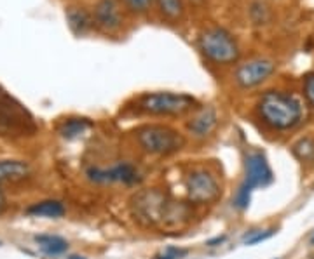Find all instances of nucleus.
I'll use <instances>...</instances> for the list:
<instances>
[{"instance_id": "obj_1", "label": "nucleus", "mask_w": 314, "mask_h": 259, "mask_svg": "<svg viewBox=\"0 0 314 259\" xmlns=\"http://www.w3.org/2000/svg\"><path fill=\"white\" fill-rule=\"evenodd\" d=\"M257 110L264 124L276 131H288L302 119V106L298 100L281 91H267L260 98Z\"/></svg>"}, {"instance_id": "obj_2", "label": "nucleus", "mask_w": 314, "mask_h": 259, "mask_svg": "<svg viewBox=\"0 0 314 259\" xmlns=\"http://www.w3.org/2000/svg\"><path fill=\"white\" fill-rule=\"evenodd\" d=\"M136 139L147 153L157 157L176 153L185 144L183 136L168 125H143L136 132Z\"/></svg>"}, {"instance_id": "obj_3", "label": "nucleus", "mask_w": 314, "mask_h": 259, "mask_svg": "<svg viewBox=\"0 0 314 259\" xmlns=\"http://www.w3.org/2000/svg\"><path fill=\"white\" fill-rule=\"evenodd\" d=\"M199 47L208 59L217 64H229L239 58L236 40L224 28H210L203 32L199 37Z\"/></svg>"}, {"instance_id": "obj_4", "label": "nucleus", "mask_w": 314, "mask_h": 259, "mask_svg": "<svg viewBox=\"0 0 314 259\" xmlns=\"http://www.w3.org/2000/svg\"><path fill=\"white\" fill-rule=\"evenodd\" d=\"M138 106L150 115H181L198 106L196 98L178 93H152L140 98Z\"/></svg>"}, {"instance_id": "obj_5", "label": "nucleus", "mask_w": 314, "mask_h": 259, "mask_svg": "<svg viewBox=\"0 0 314 259\" xmlns=\"http://www.w3.org/2000/svg\"><path fill=\"white\" fill-rule=\"evenodd\" d=\"M35 131L30 113L16 100L0 93V136H23Z\"/></svg>"}, {"instance_id": "obj_6", "label": "nucleus", "mask_w": 314, "mask_h": 259, "mask_svg": "<svg viewBox=\"0 0 314 259\" xmlns=\"http://www.w3.org/2000/svg\"><path fill=\"white\" fill-rule=\"evenodd\" d=\"M187 193L196 204H210L220 197V185L208 170H194L187 180Z\"/></svg>"}, {"instance_id": "obj_7", "label": "nucleus", "mask_w": 314, "mask_h": 259, "mask_svg": "<svg viewBox=\"0 0 314 259\" xmlns=\"http://www.w3.org/2000/svg\"><path fill=\"white\" fill-rule=\"evenodd\" d=\"M274 181L269 160L262 151H249L244 158V185L252 190L266 188Z\"/></svg>"}, {"instance_id": "obj_8", "label": "nucleus", "mask_w": 314, "mask_h": 259, "mask_svg": "<svg viewBox=\"0 0 314 259\" xmlns=\"http://www.w3.org/2000/svg\"><path fill=\"white\" fill-rule=\"evenodd\" d=\"M276 64L271 59H252L246 63L239 64L234 73L236 83L243 89H252V87L260 85L274 73Z\"/></svg>"}, {"instance_id": "obj_9", "label": "nucleus", "mask_w": 314, "mask_h": 259, "mask_svg": "<svg viewBox=\"0 0 314 259\" xmlns=\"http://www.w3.org/2000/svg\"><path fill=\"white\" fill-rule=\"evenodd\" d=\"M88 180L94 183H124V185H135L140 181L138 170L131 163L120 162L110 169H100V167H89L86 172Z\"/></svg>"}, {"instance_id": "obj_10", "label": "nucleus", "mask_w": 314, "mask_h": 259, "mask_svg": "<svg viewBox=\"0 0 314 259\" xmlns=\"http://www.w3.org/2000/svg\"><path fill=\"white\" fill-rule=\"evenodd\" d=\"M94 23L105 32H115L122 23L119 4L115 0H100L94 7Z\"/></svg>"}, {"instance_id": "obj_11", "label": "nucleus", "mask_w": 314, "mask_h": 259, "mask_svg": "<svg viewBox=\"0 0 314 259\" xmlns=\"http://www.w3.org/2000/svg\"><path fill=\"white\" fill-rule=\"evenodd\" d=\"M136 202V209H138V216L147 218L150 223L162 219V214L166 216V199L157 192H149L140 195Z\"/></svg>"}, {"instance_id": "obj_12", "label": "nucleus", "mask_w": 314, "mask_h": 259, "mask_svg": "<svg viewBox=\"0 0 314 259\" xmlns=\"http://www.w3.org/2000/svg\"><path fill=\"white\" fill-rule=\"evenodd\" d=\"M217 124H218V115L215 112V108L213 106H206V108H203L194 119L189 122L187 127L196 138H206V136H210L217 129Z\"/></svg>"}, {"instance_id": "obj_13", "label": "nucleus", "mask_w": 314, "mask_h": 259, "mask_svg": "<svg viewBox=\"0 0 314 259\" xmlns=\"http://www.w3.org/2000/svg\"><path fill=\"white\" fill-rule=\"evenodd\" d=\"M30 176V167L23 160H0V183L23 181Z\"/></svg>"}, {"instance_id": "obj_14", "label": "nucleus", "mask_w": 314, "mask_h": 259, "mask_svg": "<svg viewBox=\"0 0 314 259\" xmlns=\"http://www.w3.org/2000/svg\"><path fill=\"white\" fill-rule=\"evenodd\" d=\"M67 21H68L70 30L75 35H84V33H88L89 30L93 28L94 18L89 16L88 11L77 9V7H70V9H67Z\"/></svg>"}, {"instance_id": "obj_15", "label": "nucleus", "mask_w": 314, "mask_h": 259, "mask_svg": "<svg viewBox=\"0 0 314 259\" xmlns=\"http://www.w3.org/2000/svg\"><path fill=\"white\" fill-rule=\"evenodd\" d=\"M26 214L35 218H61L65 214V205L59 200H42L30 205L26 209Z\"/></svg>"}, {"instance_id": "obj_16", "label": "nucleus", "mask_w": 314, "mask_h": 259, "mask_svg": "<svg viewBox=\"0 0 314 259\" xmlns=\"http://www.w3.org/2000/svg\"><path fill=\"white\" fill-rule=\"evenodd\" d=\"M33 240L47 256H59V254L67 252L68 249V242L58 235H35Z\"/></svg>"}, {"instance_id": "obj_17", "label": "nucleus", "mask_w": 314, "mask_h": 259, "mask_svg": "<svg viewBox=\"0 0 314 259\" xmlns=\"http://www.w3.org/2000/svg\"><path fill=\"white\" fill-rule=\"evenodd\" d=\"M91 127V122L86 119H68L59 127V134L67 139H75L82 136Z\"/></svg>"}, {"instance_id": "obj_18", "label": "nucleus", "mask_w": 314, "mask_h": 259, "mask_svg": "<svg viewBox=\"0 0 314 259\" xmlns=\"http://www.w3.org/2000/svg\"><path fill=\"white\" fill-rule=\"evenodd\" d=\"M295 158H298L300 162H309L314 158V139L312 138H302L293 144L292 148Z\"/></svg>"}, {"instance_id": "obj_19", "label": "nucleus", "mask_w": 314, "mask_h": 259, "mask_svg": "<svg viewBox=\"0 0 314 259\" xmlns=\"http://www.w3.org/2000/svg\"><path fill=\"white\" fill-rule=\"evenodd\" d=\"M159 4V9L162 11V14L171 20H178L183 14V6H181V0H156Z\"/></svg>"}, {"instance_id": "obj_20", "label": "nucleus", "mask_w": 314, "mask_h": 259, "mask_svg": "<svg viewBox=\"0 0 314 259\" xmlns=\"http://www.w3.org/2000/svg\"><path fill=\"white\" fill-rule=\"evenodd\" d=\"M252 192H253V190L249 188V186L244 185V183L239 186L236 197H234V205H236L239 211H246V209H248L249 202H252Z\"/></svg>"}, {"instance_id": "obj_21", "label": "nucleus", "mask_w": 314, "mask_h": 259, "mask_svg": "<svg viewBox=\"0 0 314 259\" xmlns=\"http://www.w3.org/2000/svg\"><path fill=\"white\" fill-rule=\"evenodd\" d=\"M276 233V230H253L249 231V235L243 238V243L244 245H257V243L260 242H266V240H269L272 235Z\"/></svg>"}, {"instance_id": "obj_22", "label": "nucleus", "mask_w": 314, "mask_h": 259, "mask_svg": "<svg viewBox=\"0 0 314 259\" xmlns=\"http://www.w3.org/2000/svg\"><path fill=\"white\" fill-rule=\"evenodd\" d=\"M304 94L307 101L314 106V71L304 77Z\"/></svg>"}, {"instance_id": "obj_23", "label": "nucleus", "mask_w": 314, "mask_h": 259, "mask_svg": "<svg viewBox=\"0 0 314 259\" xmlns=\"http://www.w3.org/2000/svg\"><path fill=\"white\" fill-rule=\"evenodd\" d=\"M187 254L185 249H178V247H168L162 254L156 256V259H181Z\"/></svg>"}, {"instance_id": "obj_24", "label": "nucleus", "mask_w": 314, "mask_h": 259, "mask_svg": "<svg viewBox=\"0 0 314 259\" xmlns=\"http://www.w3.org/2000/svg\"><path fill=\"white\" fill-rule=\"evenodd\" d=\"M124 2L135 13H145L150 7V4H152V0H124Z\"/></svg>"}, {"instance_id": "obj_25", "label": "nucleus", "mask_w": 314, "mask_h": 259, "mask_svg": "<svg viewBox=\"0 0 314 259\" xmlns=\"http://www.w3.org/2000/svg\"><path fill=\"white\" fill-rule=\"evenodd\" d=\"M224 240H225V237H224V235H222V237H217L215 240H210V242H208V245H210V247H215V243H222V242H224Z\"/></svg>"}, {"instance_id": "obj_26", "label": "nucleus", "mask_w": 314, "mask_h": 259, "mask_svg": "<svg viewBox=\"0 0 314 259\" xmlns=\"http://www.w3.org/2000/svg\"><path fill=\"white\" fill-rule=\"evenodd\" d=\"M4 207H6V199H4V195H2V192H0V214H2V211H4Z\"/></svg>"}, {"instance_id": "obj_27", "label": "nucleus", "mask_w": 314, "mask_h": 259, "mask_svg": "<svg viewBox=\"0 0 314 259\" xmlns=\"http://www.w3.org/2000/svg\"><path fill=\"white\" fill-rule=\"evenodd\" d=\"M309 245H311V247H314V235L311 237V240H309Z\"/></svg>"}, {"instance_id": "obj_28", "label": "nucleus", "mask_w": 314, "mask_h": 259, "mask_svg": "<svg viewBox=\"0 0 314 259\" xmlns=\"http://www.w3.org/2000/svg\"><path fill=\"white\" fill-rule=\"evenodd\" d=\"M68 259H86V257H81V256H70Z\"/></svg>"}, {"instance_id": "obj_29", "label": "nucleus", "mask_w": 314, "mask_h": 259, "mask_svg": "<svg viewBox=\"0 0 314 259\" xmlns=\"http://www.w3.org/2000/svg\"><path fill=\"white\" fill-rule=\"evenodd\" d=\"M312 259H314V257H312Z\"/></svg>"}]
</instances>
